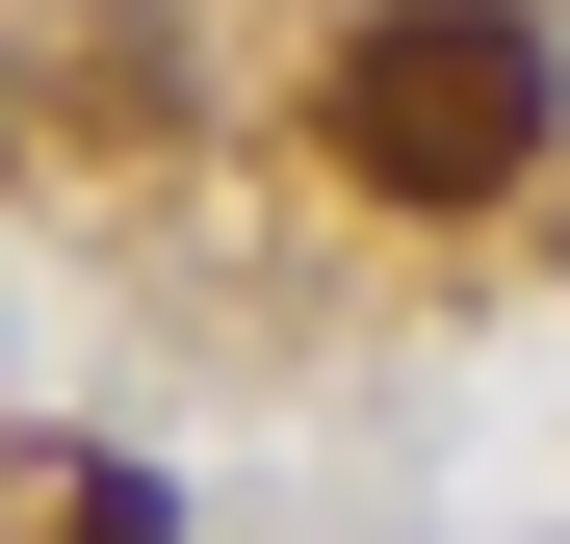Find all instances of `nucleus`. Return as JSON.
<instances>
[{"label":"nucleus","mask_w":570,"mask_h":544,"mask_svg":"<svg viewBox=\"0 0 570 544\" xmlns=\"http://www.w3.org/2000/svg\"><path fill=\"white\" fill-rule=\"evenodd\" d=\"M337 156L390 181V208H493L544 156V27L519 0H390V27L337 52Z\"/></svg>","instance_id":"f257e3e1"}]
</instances>
